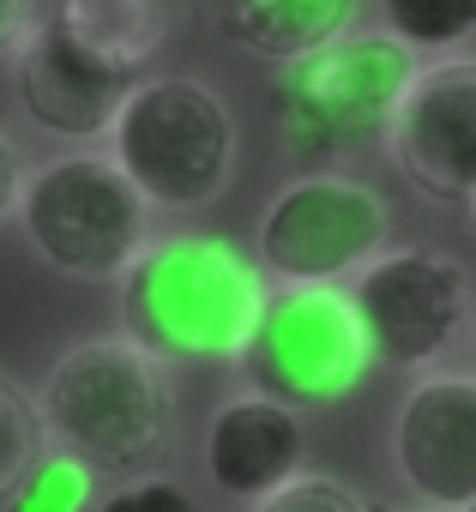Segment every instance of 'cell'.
Wrapping results in <instances>:
<instances>
[{
  "instance_id": "1",
  "label": "cell",
  "mask_w": 476,
  "mask_h": 512,
  "mask_svg": "<svg viewBox=\"0 0 476 512\" xmlns=\"http://www.w3.org/2000/svg\"><path fill=\"white\" fill-rule=\"evenodd\" d=\"M260 272L217 235H169L121 266V320L157 362L205 368L242 356L260 320Z\"/></svg>"
},
{
  "instance_id": "2",
  "label": "cell",
  "mask_w": 476,
  "mask_h": 512,
  "mask_svg": "<svg viewBox=\"0 0 476 512\" xmlns=\"http://www.w3.org/2000/svg\"><path fill=\"white\" fill-rule=\"evenodd\" d=\"M410 73H416V49H404L392 31H368V37L338 31L320 49L296 55L290 73L272 85L284 151L302 169H332L380 145Z\"/></svg>"
},
{
  "instance_id": "3",
  "label": "cell",
  "mask_w": 476,
  "mask_h": 512,
  "mask_svg": "<svg viewBox=\"0 0 476 512\" xmlns=\"http://www.w3.org/2000/svg\"><path fill=\"white\" fill-rule=\"evenodd\" d=\"M43 434L91 470H139L169 446L175 410L151 350L133 338L73 344L43 386Z\"/></svg>"
},
{
  "instance_id": "4",
  "label": "cell",
  "mask_w": 476,
  "mask_h": 512,
  "mask_svg": "<svg viewBox=\"0 0 476 512\" xmlns=\"http://www.w3.org/2000/svg\"><path fill=\"white\" fill-rule=\"evenodd\" d=\"M115 163L145 193V205H211L229 181L235 133L223 103L193 79H145L127 85L115 121Z\"/></svg>"
},
{
  "instance_id": "5",
  "label": "cell",
  "mask_w": 476,
  "mask_h": 512,
  "mask_svg": "<svg viewBox=\"0 0 476 512\" xmlns=\"http://www.w3.org/2000/svg\"><path fill=\"white\" fill-rule=\"evenodd\" d=\"M242 356H248L254 392L290 410H326L350 398L368 368L356 308L332 284H284L278 296H266Z\"/></svg>"
},
{
  "instance_id": "6",
  "label": "cell",
  "mask_w": 476,
  "mask_h": 512,
  "mask_svg": "<svg viewBox=\"0 0 476 512\" xmlns=\"http://www.w3.org/2000/svg\"><path fill=\"white\" fill-rule=\"evenodd\" d=\"M25 235L73 278H115L145 247V193L103 157H61L19 187Z\"/></svg>"
},
{
  "instance_id": "7",
  "label": "cell",
  "mask_w": 476,
  "mask_h": 512,
  "mask_svg": "<svg viewBox=\"0 0 476 512\" xmlns=\"http://www.w3.org/2000/svg\"><path fill=\"white\" fill-rule=\"evenodd\" d=\"M392 229V211L374 187L350 175H302L260 217V266L284 284H332L350 266H368Z\"/></svg>"
},
{
  "instance_id": "8",
  "label": "cell",
  "mask_w": 476,
  "mask_h": 512,
  "mask_svg": "<svg viewBox=\"0 0 476 512\" xmlns=\"http://www.w3.org/2000/svg\"><path fill=\"white\" fill-rule=\"evenodd\" d=\"M350 308L374 362L422 368L458 338L470 314V278L458 260H446L434 247H398V253H380L356 278Z\"/></svg>"
},
{
  "instance_id": "9",
  "label": "cell",
  "mask_w": 476,
  "mask_h": 512,
  "mask_svg": "<svg viewBox=\"0 0 476 512\" xmlns=\"http://www.w3.org/2000/svg\"><path fill=\"white\" fill-rule=\"evenodd\" d=\"M392 157L404 181L428 199H470L476 193V61H440L410 73L392 109Z\"/></svg>"
},
{
  "instance_id": "10",
  "label": "cell",
  "mask_w": 476,
  "mask_h": 512,
  "mask_svg": "<svg viewBox=\"0 0 476 512\" xmlns=\"http://www.w3.org/2000/svg\"><path fill=\"white\" fill-rule=\"evenodd\" d=\"M19 103L31 109V121L55 139H97L109 133L133 73L103 61L97 49H85L61 19L25 25L19 37Z\"/></svg>"
},
{
  "instance_id": "11",
  "label": "cell",
  "mask_w": 476,
  "mask_h": 512,
  "mask_svg": "<svg viewBox=\"0 0 476 512\" xmlns=\"http://www.w3.org/2000/svg\"><path fill=\"white\" fill-rule=\"evenodd\" d=\"M398 476L422 494V506L476 500V380L428 374L404 392L392 428Z\"/></svg>"
},
{
  "instance_id": "12",
  "label": "cell",
  "mask_w": 476,
  "mask_h": 512,
  "mask_svg": "<svg viewBox=\"0 0 476 512\" xmlns=\"http://www.w3.org/2000/svg\"><path fill=\"white\" fill-rule=\"evenodd\" d=\"M308 458V434L296 422L290 404L266 398V392H242L217 404L211 428H205V470L223 494L260 500L278 482H290Z\"/></svg>"
},
{
  "instance_id": "13",
  "label": "cell",
  "mask_w": 476,
  "mask_h": 512,
  "mask_svg": "<svg viewBox=\"0 0 476 512\" xmlns=\"http://www.w3.org/2000/svg\"><path fill=\"white\" fill-rule=\"evenodd\" d=\"M55 19L103 61L139 73L175 43V31H187V0H61Z\"/></svg>"
},
{
  "instance_id": "14",
  "label": "cell",
  "mask_w": 476,
  "mask_h": 512,
  "mask_svg": "<svg viewBox=\"0 0 476 512\" xmlns=\"http://www.w3.org/2000/svg\"><path fill=\"white\" fill-rule=\"evenodd\" d=\"M217 7H223V31L242 49L266 61H296L350 25L356 0H217Z\"/></svg>"
},
{
  "instance_id": "15",
  "label": "cell",
  "mask_w": 476,
  "mask_h": 512,
  "mask_svg": "<svg viewBox=\"0 0 476 512\" xmlns=\"http://www.w3.org/2000/svg\"><path fill=\"white\" fill-rule=\"evenodd\" d=\"M91 464H79L73 452H37V464L19 476V488L0 500L7 512H79L91 500Z\"/></svg>"
},
{
  "instance_id": "16",
  "label": "cell",
  "mask_w": 476,
  "mask_h": 512,
  "mask_svg": "<svg viewBox=\"0 0 476 512\" xmlns=\"http://www.w3.org/2000/svg\"><path fill=\"white\" fill-rule=\"evenodd\" d=\"M386 25L404 49H452L476 31V0H386Z\"/></svg>"
},
{
  "instance_id": "17",
  "label": "cell",
  "mask_w": 476,
  "mask_h": 512,
  "mask_svg": "<svg viewBox=\"0 0 476 512\" xmlns=\"http://www.w3.org/2000/svg\"><path fill=\"white\" fill-rule=\"evenodd\" d=\"M43 446H49L43 416L31 410V398H25L13 380H0V500L19 488V476L37 464Z\"/></svg>"
},
{
  "instance_id": "18",
  "label": "cell",
  "mask_w": 476,
  "mask_h": 512,
  "mask_svg": "<svg viewBox=\"0 0 476 512\" xmlns=\"http://www.w3.org/2000/svg\"><path fill=\"white\" fill-rule=\"evenodd\" d=\"M254 512H362V500L344 488V482H332V476H290V482H278L272 494H260V506Z\"/></svg>"
},
{
  "instance_id": "19",
  "label": "cell",
  "mask_w": 476,
  "mask_h": 512,
  "mask_svg": "<svg viewBox=\"0 0 476 512\" xmlns=\"http://www.w3.org/2000/svg\"><path fill=\"white\" fill-rule=\"evenodd\" d=\"M97 512H199V506H193V494H187L181 482L145 476V482H133V488H115Z\"/></svg>"
},
{
  "instance_id": "20",
  "label": "cell",
  "mask_w": 476,
  "mask_h": 512,
  "mask_svg": "<svg viewBox=\"0 0 476 512\" xmlns=\"http://www.w3.org/2000/svg\"><path fill=\"white\" fill-rule=\"evenodd\" d=\"M31 25V0H0V55H7Z\"/></svg>"
},
{
  "instance_id": "21",
  "label": "cell",
  "mask_w": 476,
  "mask_h": 512,
  "mask_svg": "<svg viewBox=\"0 0 476 512\" xmlns=\"http://www.w3.org/2000/svg\"><path fill=\"white\" fill-rule=\"evenodd\" d=\"M13 199H19V151H13L7 133H0V217L13 211Z\"/></svg>"
},
{
  "instance_id": "22",
  "label": "cell",
  "mask_w": 476,
  "mask_h": 512,
  "mask_svg": "<svg viewBox=\"0 0 476 512\" xmlns=\"http://www.w3.org/2000/svg\"><path fill=\"white\" fill-rule=\"evenodd\" d=\"M464 512H476V500H464Z\"/></svg>"
},
{
  "instance_id": "23",
  "label": "cell",
  "mask_w": 476,
  "mask_h": 512,
  "mask_svg": "<svg viewBox=\"0 0 476 512\" xmlns=\"http://www.w3.org/2000/svg\"><path fill=\"white\" fill-rule=\"evenodd\" d=\"M470 211H476V193H470Z\"/></svg>"
}]
</instances>
